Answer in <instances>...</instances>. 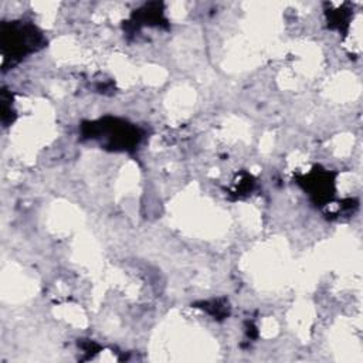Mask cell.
Instances as JSON below:
<instances>
[{
    "instance_id": "1",
    "label": "cell",
    "mask_w": 363,
    "mask_h": 363,
    "mask_svg": "<svg viewBox=\"0 0 363 363\" xmlns=\"http://www.w3.org/2000/svg\"><path fill=\"white\" fill-rule=\"evenodd\" d=\"M1 37L4 60H18L23 55L35 51L43 44L41 33L31 24H4Z\"/></svg>"
},
{
    "instance_id": "2",
    "label": "cell",
    "mask_w": 363,
    "mask_h": 363,
    "mask_svg": "<svg viewBox=\"0 0 363 363\" xmlns=\"http://www.w3.org/2000/svg\"><path fill=\"white\" fill-rule=\"evenodd\" d=\"M94 129L104 130L105 138L109 140V145L113 147L128 149L130 146L138 145L140 135L138 133V129L133 126H129L123 122H118L116 119H112L111 123H105V121H99L96 123H91Z\"/></svg>"
}]
</instances>
